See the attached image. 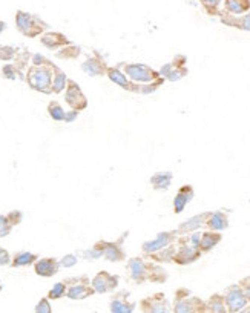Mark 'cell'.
<instances>
[{"mask_svg": "<svg viewBox=\"0 0 250 313\" xmlns=\"http://www.w3.org/2000/svg\"><path fill=\"white\" fill-rule=\"evenodd\" d=\"M128 270L131 278L140 284L143 281H152V283H165L167 280V272L155 264H147L141 258H132L128 262Z\"/></svg>", "mask_w": 250, "mask_h": 313, "instance_id": "1", "label": "cell"}, {"mask_svg": "<svg viewBox=\"0 0 250 313\" xmlns=\"http://www.w3.org/2000/svg\"><path fill=\"white\" fill-rule=\"evenodd\" d=\"M206 303L201 298L194 296L189 289H178L175 292L172 313H204Z\"/></svg>", "mask_w": 250, "mask_h": 313, "instance_id": "2", "label": "cell"}, {"mask_svg": "<svg viewBox=\"0 0 250 313\" xmlns=\"http://www.w3.org/2000/svg\"><path fill=\"white\" fill-rule=\"evenodd\" d=\"M51 79H53V71L45 68V66H35L28 74L29 86L34 87V89H37V91H42V92L53 91Z\"/></svg>", "mask_w": 250, "mask_h": 313, "instance_id": "3", "label": "cell"}, {"mask_svg": "<svg viewBox=\"0 0 250 313\" xmlns=\"http://www.w3.org/2000/svg\"><path fill=\"white\" fill-rule=\"evenodd\" d=\"M222 296H224V304H226L227 313H238L249 304V299L246 298L243 289L238 284L230 285Z\"/></svg>", "mask_w": 250, "mask_h": 313, "instance_id": "4", "label": "cell"}, {"mask_svg": "<svg viewBox=\"0 0 250 313\" xmlns=\"http://www.w3.org/2000/svg\"><path fill=\"white\" fill-rule=\"evenodd\" d=\"M199 256H201V250L195 247L189 238H183L180 243V249L173 255V262H177L180 266H187L195 262Z\"/></svg>", "mask_w": 250, "mask_h": 313, "instance_id": "5", "label": "cell"}, {"mask_svg": "<svg viewBox=\"0 0 250 313\" xmlns=\"http://www.w3.org/2000/svg\"><path fill=\"white\" fill-rule=\"evenodd\" d=\"M140 309L143 313H170V304L165 293H154L146 296L140 301Z\"/></svg>", "mask_w": 250, "mask_h": 313, "instance_id": "6", "label": "cell"}, {"mask_svg": "<svg viewBox=\"0 0 250 313\" xmlns=\"http://www.w3.org/2000/svg\"><path fill=\"white\" fill-rule=\"evenodd\" d=\"M66 284H68L66 296L71 298V299H84V298L95 293L94 287L89 284V280H87L86 277L68 280Z\"/></svg>", "mask_w": 250, "mask_h": 313, "instance_id": "7", "label": "cell"}, {"mask_svg": "<svg viewBox=\"0 0 250 313\" xmlns=\"http://www.w3.org/2000/svg\"><path fill=\"white\" fill-rule=\"evenodd\" d=\"M124 74L134 82H154L155 79H158V72H155L154 69H151L146 65H124Z\"/></svg>", "mask_w": 250, "mask_h": 313, "instance_id": "8", "label": "cell"}, {"mask_svg": "<svg viewBox=\"0 0 250 313\" xmlns=\"http://www.w3.org/2000/svg\"><path fill=\"white\" fill-rule=\"evenodd\" d=\"M118 285V277H114L108 272H100L95 275L92 280V287L95 293H106V292H114Z\"/></svg>", "mask_w": 250, "mask_h": 313, "instance_id": "9", "label": "cell"}, {"mask_svg": "<svg viewBox=\"0 0 250 313\" xmlns=\"http://www.w3.org/2000/svg\"><path fill=\"white\" fill-rule=\"evenodd\" d=\"M135 303L129 301V292L121 290L111 299V313H132Z\"/></svg>", "mask_w": 250, "mask_h": 313, "instance_id": "10", "label": "cell"}, {"mask_svg": "<svg viewBox=\"0 0 250 313\" xmlns=\"http://www.w3.org/2000/svg\"><path fill=\"white\" fill-rule=\"evenodd\" d=\"M66 102L69 103V106L76 111L84 109L87 102L83 95V92L80 91V87L76 85V82L69 80L68 82V91H66Z\"/></svg>", "mask_w": 250, "mask_h": 313, "instance_id": "11", "label": "cell"}, {"mask_svg": "<svg viewBox=\"0 0 250 313\" xmlns=\"http://www.w3.org/2000/svg\"><path fill=\"white\" fill-rule=\"evenodd\" d=\"M206 228L209 230H214V232H221L224 229L229 228V218L226 214H222V212H209V217L206 220Z\"/></svg>", "mask_w": 250, "mask_h": 313, "instance_id": "12", "label": "cell"}, {"mask_svg": "<svg viewBox=\"0 0 250 313\" xmlns=\"http://www.w3.org/2000/svg\"><path fill=\"white\" fill-rule=\"evenodd\" d=\"M175 235H177V232H169V233L165 232V233H160V235L157 236V240L146 243V244L143 246V250H144V252H154V250H155V252H158V250L167 247V246L173 241Z\"/></svg>", "mask_w": 250, "mask_h": 313, "instance_id": "13", "label": "cell"}, {"mask_svg": "<svg viewBox=\"0 0 250 313\" xmlns=\"http://www.w3.org/2000/svg\"><path fill=\"white\" fill-rule=\"evenodd\" d=\"M194 198V189L191 186H183L178 191L177 197L173 199V210L175 214H180V212L184 210V207L187 206V203Z\"/></svg>", "mask_w": 250, "mask_h": 313, "instance_id": "14", "label": "cell"}, {"mask_svg": "<svg viewBox=\"0 0 250 313\" xmlns=\"http://www.w3.org/2000/svg\"><path fill=\"white\" fill-rule=\"evenodd\" d=\"M35 273L40 277H53L58 270V262L54 258H43L35 262Z\"/></svg>", "mask_w": 250, "mask_h": 313, "instance_id": "15", "label": "cell"}, {"mask_svg": "<svg viewBox=\"0 0 250 313\" xmlns=\"http://www.w3.org/2000/svg\"><path fill=\"white\" fill-rule=\"evenodd\" d=\"M95 249L100 250V255H105L111 261H120V259L124 258L118 244H115V243H102V244H98Z\"/></svg>", "mask_w": 250, "mask_h": 313, "instance_id": "16", "label": "cell"}, {"mask_svg": "<svg viewBox=\"0 0 250 313\" xmlns=\"http://www.w3.org/2000/svg\"><path fill=\"white\" fill-rule=\"evenodd\" d=\"M221 241V233L207 230L201 233V240H199V250L201 252H209V250L214 249L218 243Z\"/></svg>", "mask_w": 250, "mask_h": 313, "instance_id": "17", "label": "cell"}, {"mask_svg": "<svg viewBox=\"0 0 250 313\" xmlns=\"http://www.w3.org/2000/svg\"><path fill=\"white\" fill-rule=\"evenodd\" d=\"M204 313H227L226 304H224V296L220 293L212 295L206 301Z\"/></svg>", "mask_w": 250, "mask_h": 313, "instance_id": "18", "label": "cell"}, {"mask_svg": "<svg viewBox=\"0 0 250 313\" xmlns=\"http://www.w3.org/2000/svg\"><path fill=\"white\" fill-rule=\"evenodd\" d=\"M209 217V212L207 214H201V215H196L192 220L186 221L184 224H181V228L178 229L180 233H189V232H196L199 228L206 226V220Z\"/></svg>", "mask_w": 250, "mask_h": 313, "instance_id": "19", "label": "cell"}, {"mask_svg": "<svg viewBox=\"0 0 250 313\" xmlns=\"http://www.w3.org/2000/svg\"><path fill=\"white\" fill-rule=\"evenodd\" d=\"M83 68L86 69V72L92 74V76H100V74H105L108 72L105 63L100 58H89L86 61V63L83 65Z\"/></svg>", "mask_w": 250, "mask_h": 313, "instance_id": "20", "label": "cell"}, {"mask_svg": "<svg viewBox=\"0 0 250 313\" xmlns=\"http://www.w3.org/2000/svg\"><path fill=\"white\" fill-rule=\"evenodd\" d=\"M170 180H172L170 172H160L152 177V184L157 191H166L170 186Z\"/></svg>", "mask_w": 250, "mask_h": 313, "instance_id": "21", "label": "cell"}, {"mask_svg": "<svg viewBox=\"0 0 250 313\" xmlns=\"http://www.w3.org/2000/svg\"><path fill=\"white\" fill-rule=\"evenodd\" d=\"M250 6L249 0H226V8L235 14H241Z\"/></svg>", "mask_w": 250, "mask_h": 313, "instance_id": "22", "label": "cell"}, {"mask_svg": "<svg viewBox=\"0 0 250 313\" xmlns=\"http://www.w3.org/2000/svg\"><path fill=\"white\" fill-rule=\"evenodd\" d=\"M37 259V256L35 255H32V254H17L16 255V258L12 259V267H20V266H29V264H32V262Z\"/></svg>", "mask_w": 250, "mask_h": 313, "instance_id": "23", "label": "cell"}, {"mask_svg": "<svg viewBox=\"0 0 250 313\" xmlns=\"http://www.w3.org/2000/svg\"><path fill=\"white\" fill-rule=\"evenodd\" d=\"M42 42L48 46V48H57L58 45H65L68 43V40L65 39V37H61L60 34H48L45 35Z\"/></svg>", "mask_w": 250, "mask_h": 313, "instance_id": "24", "label": "cell"}, {"mask_svg": "<svg viewBox=\"0 0 250 313\" xmlns=\"http://www.w3.org/2000/svg\"><path fill=\"white\" fill-rule=\"evenodd\" d=\"M48 111H49V115H51L54 120H58V121H61V120H65V118H66L65 111L60 108V105H58L57 102H51V103H49V108H48Z\"/></svg>", "mask_w": 250, "mask_h": 313, "instance_id": "25", "label": "cell"}, {"mask_svg": "<svg viewBox=\"0 0 250 313\" xmlns=\"http://www.w3.org/2000/svg\"><path fill=\"white\" fill-rule=\"evenodd\" d=\"M66 290H68V287H66V283H57L53 289H51V292H49V298L51 299H58V298H61V296H65L66 295Z\"/></svg>", "mask_w": 250, "mask_h": 313, "instance_id": "26", "label": "cell"}, {"mask_svg": "<svg viewBox=\"0 0 250 313\" xmlns=\"http://www.w3.org/2000/svg\"><path fill=\"white\" fill-rule=\"evenodd\" d=\"M65 85H66V77H65V74L60 72V71L57 69L56 77H54V83H53V91H54V92H60V91L65 87Z\"/></svg>", "mask_w": 250, "mask_h": 313, "instance_id": "27", "label": "cell"}, {"mask_svg": "<svg viewBox=\"0 0 250 313\" xmlns=\"http://www.w3.org/2000/svg\"><path fill=\"white\" fill-rule=\"evenodd\" d=\"M9 230H11V224H9L8 218L0 215V236L8 235V233H9Z\"/></svg>", "mask_w": 250, "mask_h": 313, "instance_id": "28", "label": "cell"}, {"mask_svg": "<svg viewBox=\"0 0 250 313\" xmlns=\"http://www.w3.org/2000/svg\"><path fill=\"white\" fill-rule=\"evenodd\" d=\"M35 313H51V306H49L48 299H40V303L35 307Z\"/></svg>", "mask_w": 250, "mask_h": 313, "instance_id": "29", "label": "cell"}, {"mask_svg": "<svg viewBox=\"0 0 250 313\" xmlns=\"http://www.w3.org/2000/svg\"><path fill=\"white\" fill-rule=\"evenodd\" d=\"M238 285L243 289V292H244V295H246V298L249 299V303H250V277H247V278H243L240 283H238Z\"/></svg>", "mask_w": 250, "mask_h": 313, "instance_id": "30", "label": "cell"}, {"mask_svg": "<svg viewBox=\"0 0 250 313\" xmlns=\"http://www.w3.org/2000/svg\"><path fill=\"white\" fill-rule=\"evenodd\" d=\"M6 218H8V221H9L11 226H14V224L20 223V220H22V214H20V212H17V210H14V212H11V214H9Z\"/></svg>", "mask_w": 250, "mask_h": 313, "instance_id": "31", "label": "cell"}, {"mask_svg": "<svg viewBox=\"0 0 250 313\" xmlns=\"http://www.w3.org/2000/svg\"><path fill=\"white\" fill-rule=\"evenodd\" d=\"M77 262V258L74 255H66L63 259H61V264H63L65 267H69V266H74Z\"/></svg>", "mask_w": 250, "mask_h": 313, "instance_id": "32", "label": "cell"}, {"mask_svg": "<svg viewBox=\"0 0 250 313\" xmlns=\"http://www.w3.org/2000/svg\"><path fill=\"white\" fill-rule=\"evenodd\" d=\"M9 262V256H8V252L3 249H0V264H8Z\"/></svg>", "mask_w": 250, "mask_h": 313, "instance_id": "33", "label": "cell"}, {"mask_svg": "<svg viewBox=\"0 0 250 313\" xmlns=\"http://www.w3.org/2000/svg\"><path fill=\"white\" fill-rule=\"evenodd\" d=\"M201 2L207 6V8H215L218 5L220 0H201Z\"/></svg>", "mask_w": 250, "mask_h": 313, "instance_id": "34", "label": "cell"}, {"mask_svg": "<svg viewBox=\"0 0 250 313\" xmlns=\"http://www.w3.org/2000/svg\"><path fill=\"white\" fill-rule=\"evenodd\" d=\"M241 28H244V29H250V16H249V17H246V19L243 20Z\"/></svg>", "mask_w": 250, "mask_h": 313, "instance_id": "35", "label": "cell"}, {"mask_svg": "<svg viewBox=\"0 0 250 313\" xmlns=\"http://www.w3.org/2000/svg\"><path fill=\"white\" fill-rule=\"evenodd\" d=\"M238 313H250V304H247L241 312H238Z\"/></svg>", "mask_w": 250, "mask_h": 313, "instance_id": "36", "label": "cell"}, {"mask_svg": "<svg viewBox=\"0 0 250 313\" xmlns=\"http://www.w3.org/2000/svg\"><path fill=\"white\" fill-rule=\"evenodd\" d=\"M0 290H2V284H0Z\"/></svg>", "mask_w": 250, "mask_h": 313, "instance_id": "37", "label": "cell"}]
</instances>
